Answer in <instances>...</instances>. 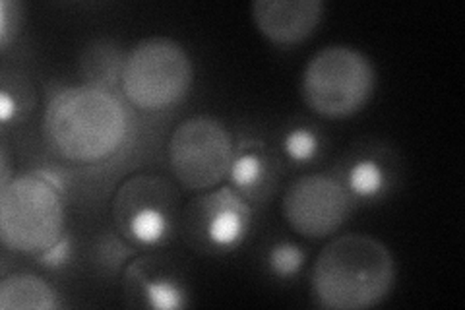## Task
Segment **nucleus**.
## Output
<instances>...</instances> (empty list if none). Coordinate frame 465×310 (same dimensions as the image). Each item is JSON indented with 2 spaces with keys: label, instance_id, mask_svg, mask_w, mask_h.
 I'll return each mask as SVG.
<instances>
[{
  "label": "nucleus",
  "instance_id": "f257e3e1",
  "mask_svg": "<svg viewBox=\"0 0 465 310\" xmlns=\"http://www.w3.org/2000/svg\"><path fill=\"white\" fill-rule=\"evenodd\" d=\"M312 293L326 308L359 310L388 297L396 279L394 256L369 235H343L318 255Z\"/></svg>",
  "mask_w": 465,
  "mask_h": 310
},
{
  "label": "nucleus",
  "instance_id": "f03ea898",
  "mask_svg": "<svg viewBox=\"0 0 465 310\" xmlns=\"http://www.w3.org/2000/svg\"><path fill=\"white\" fill-rule=\"evenodd\" d=\"M45 130L54 150L76 164L109 157L123 144L128 119L121 101L104 87H68L45 113Z\"/></svg>",
  "mask_w": 465,
  "mask_h": 310
},
{
  "label": "nucleus",
  "instance_id": "7ed1b4c3",
  "mask_svg": "<svg viewBox=\"0 0 465 310\" xmlns=\"http://www.w3.org/2000/svg\"><path fill=\"white\" fill-rule=\"evenodd\" d=\"M64 212L61 196L41 176H18L0 192V237L24 255L47 253L61 241Z\"/></svg>",
  "mask_w": 465,
  "mask_h": 310
},
{
  "label": "nucleus",
  "instance_id": "20e7f679",
  "mask_svg": "<svg viewBox=\"0 0 465 310\" xmlns=\"http://www.w3.org/2000/svg\"><path fill=\"white\" fill-rule=\"evenodd\" d=\"M374 87V68L365 55L349 47H328L316 53L304 70L302 95L309 107L338 119L357 113Z\"/></svg>",
  "mask_w": 465,
  "mask_h": 310
},
{
  "label": "nucleus",
  "instance_id": "39448f33",
  "mask_svg": "<svg viewBox=\"0 0 465 310\" xmlns=\"http://www.w3.org/2000/svg\"><path fill=\"white\" fill-rule=\"evenodd\" d=\"M123 90L140 109H163L181 101L193 82V63L177 41L143 39L128 53Z\"/></svg>",
  "mask_w": 465,
  "mask_h": 310
},
{
  "label": "nucleus",
  "instance_id": "423d86ee",
  "mask_svg": "<svg viewBox=\"0 0 465 310\" xmlns=\"http://www.w3.org/2000/svg\"><path fill=\"white\" fill-rule=\"evenodd\" d=\"M169 161L179 183L191 190L220 185L232 164V144L222 123L194 116L174 128Z\"/></svg>",
  "mask_w": 465,
  "mask_h": 310
},
{
  "label": "nucleus",
  "instance_id": "0eeeda50",
  "mask_svg": "<svg viewBox=\"0 0 465 310\" xmlns=\"http://www.w3.org/2000/svg\"><path fill=\"white\" fill-rule=\"evenodd\" d=\"M179 208V192L163 176L136 175L116 192L113 215L130 241L155 245L174 229Z\"/></svg>",
  "mask_w": 465,
  "mask_h": 310
},
{
  "label": "nucleus",
  "instance_id": "6e6552de",
  "mask_svg": "<svg viewBox=\"0 0 465 310\" xmlns=\"http://www.w3.org/2000/svg\"><path fill=\"white\" fill-rule=\"evenodd\" d=\"M283 215L304 237L322 239L343 225L349 215V198L331 176L304 175L287 188Z\"/></svg>",
  "mask_w": 465,
  "mask_h": 310
},
{
  "label": "nucleus",
  "instance_id": "1a4fd4ad",
  "mask_svg": "<svg viewBox=\"0 0 465 310\" xmlns=\"http://www.w3.org/2000/svg\"><path fill=\"white\" fill-rule=\"evenodd\" d=\"M249 224V204L229 186L196 198L184 214L188 239L202 248L235 246L244 237Z\"/></svg>",
  "mask_w": 465,
  "mask_h": 310
},
{
  "label": "nucleus",
  "instance_id": "9d476101",
  "mask_svg": "<svg viewBox=\"0 0 465 310\" xmlns=\"http://www.w3.org/2000/svg\"><path fill=\"white\" fill-rule=\"evenodd\" d=\"M324 5L318 0H258L252 16L258 29L273 43L295 45L307 39L322 18Z\"/></svg>",
  "mask_w": 465,
  "mask_h": 310
},
{
  "label": "nucleus",
  "instance_id": "9b49d317",
  "mask_svg": "<svg viewBox=\"0 0 465 310\" xmlns=\"http://www.w3.org/2000/svg\"><path fill=\"white\" fill-rule=\"evenodd\" d=\"M56 306L54 289L37 275H10L0 284V308L3 310H49Z\"/></svg>",
  "mask_w": 465,
  "mask_h": 310
},
{
  "label": "nucleus",
  "instance_id": "f8f14e48",
  "mask_svg": "<svg viewBox=\"0 0 465 310\" xmlns=\"http://www.w3.org/2000/svg\"><path fill=\"white\" fill-rule=\"evenodd\" d=\"M126 279L130 284H138V287H142V297L148 303V306L163 310L186 306L184 293L169 275H152L150 272H143V265L140 262L130 265Z\"/></svg>",
  "mask_w": 465,
  "mask_h": 310
},
{
  "label": "nucleus",
  "instance_id": "ddd939ff",
  "mask_svg": "<svg viewBox=\"0 0 465 310\" xmlns=\"http://www.w3.org/2000/svg\"><path fill=\"white\" fill-rule=\"evenodd\" d=\"M123 66L124 61L121 58V53L109 43H95L82 56L85 78L95 87L114 84L116 78L123 76Z\"/></svg>",
  "mask_w": 465,
  "mask_h": 310
},
{
  "label": "nucleus",
  "instance_id": "4468645a",
  "mask_svg": "<svg viewBox=\"0 0 465 310\" xmlns=\"http://www.w3.org/2000/svg\"><path fill=\"white\" fill-rule=\"evenodd\" d=\"M384 173L378 167L374 161H359V164L349 173V185L351 190L361 196H372L382 188Z\"/></svg>",
  "mask_w": 465,
  "mask_h": 310
},
{
  "label": "nucleus",
  "instance_id": "2eb2a0df",
  "mask_svg": "<svg viewBox=\"0 0 465 310\" xmlns=\"http://www.w3.org/2000/svg\"><path fill=\"white\" fill-rule=\"evenodd\" d=\"M262 171H264V165H262V159L256 154H242L237 159H232L229 175L235 186L252 188L258 185Z\"/></svg>",
  "mask_w": 465,
  "mask_h": 310
},
{
  "label": "nucleus",
  "instance_id": "dca6fc26",
  "mask_svg": "<svg viewBox=\"0 0 465 310\" xmlns=\"http://www.w3.org/2000/svg\"><path fill=\"white\" fill-rule=\"evenodd\" d=\"M302 253L301 248L295 245H278L270 253V265L272 270L278 275H291L295 274L302 265Z\"/></svg>",
  "mask_w": 465,
  "mask_h": 310
},
{
  "label": "nucleus",
  "instance_id": "f3484780",
  "mask_svg": "<svg viewBox=\"0 0 465 310\" xmlns=\"http://www.w3.org/2000/svg\"><path fill=\"white\" fill-rule=\"evenodd\" d=\"M316 136L312 132L304 130V128H297L293 132H289L287 138H285V152L297 159V161H304V159H311L316 154Z\"/></svg>",
  "mask_w": 465,
  "mask_h": 310
},
{
  "label": "nucleus",
  "instance_id": "a211bd4d",
  "mask_svg": "<svg viewBox=\"0 0 465 310\" xmlns=\"http://www.w3.org/2000/svg\"><path fill=\"white\" fill-rule=\"evenodd\" d=\"M18 10H20V6L14 3H8V0H3V3H0V43H3V47H6L10 39L18 34L16 32L18 27L12 25V18L16 20L20 16ZM14 24H18V20Z\"/></svg>",
  "mask_w": 465,
  "mask_h": 310
},
{
  "label": "nucleus",
  "instance_id": "6ab92c4d",
  "mask_svg": "<svg viewBox=\"0 0 465 310\" xmlns=\"http://www.w3.org/2000/svg\"><path fill=\"white\" fill-rule=\"evenodd\" d=\"M10 111H12V101H10L8 94L5 92V94H3V111H0V113H3V119H5V121L10 119Z\"/></svg>",
  "mask_w": 465,
  "mask_h": 310
}]
</instances>
